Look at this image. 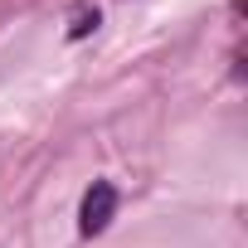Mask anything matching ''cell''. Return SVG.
Masks as SVG:
<instances>
[{
    "instance_id": "6da1fadb",
    "label": "cell",
    "mask_w": 248,
    "mask_h": 248,
    "mask_svg": "<svg viewBox=\"0 0 248 248\" xmlns=\"http://www.w3.org/2000/svg\"><path fill=\"white\" fill-rule=\"evenodd\" d=\"M112 209H117V190L107 185V180H93L88 185V195H83V209H78V229L93 238V233H102L107 229V219H112Z\"/></svg>"
},
{
    "instance_id": "7a4b0ae2",
    "label": "cell",
    "mask_w": 248,
    "mask_h": 248,
    "mask_svg": "<svg viewBox=\"0 0 248 248\" xmlns=\"http://www.w3.org/2000/svg\"><path fill=\"white\" fill-rule=\"evenodd\" d=\"M88 30H97V10H83V15L73 20V30H68V34H73V39H83Z\"/></svg>"
}]
</instances>
